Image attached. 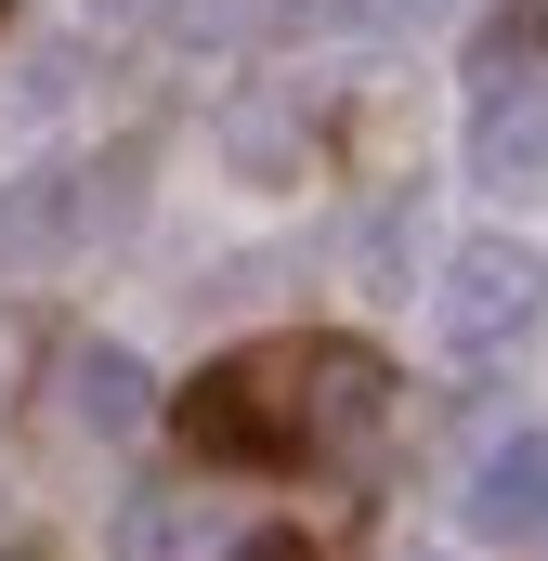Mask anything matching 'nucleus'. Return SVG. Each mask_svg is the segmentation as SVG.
<instances>
[{
	"instance_id": "4",
	"label": "nucleus",
	"mask_w": 548,
	"mask_h": 561,
	"mask_svg": "<svg viewBox=\"0 0 548 561\" xmlns=\"http://www.w3.org/2000/svg\"><path fill=\"white\" fill-rule=\"evenodd\" d=\"M470 183H548V66L483 79V105H470Z\"/></svg>"
},
{
	"instance_id": "10",
	"label": "nucleus",
	"mask_w": 548,
	"mask_h": 561,
	"mask_svg": "<svg viewBox=\"0 0 548 561\" xmlns=\"http://www.w3.org/2000/svg\"><path fill=\"white\" fill-rule=\"evenodd\" d=\"M157 13H183V0H92V26H157Z\"/></svg>"
},
{
	"instance_id": "9",
	"label": "nucleus",
	"mask_w": 548,
	"mask_h": 561,
	"mask_svg": "<svg viewBox=\"0 0 548 561\" xmlns=\"http://www.w3.org/2000/svg\"><path fill=\"white\" fill-rule=\"evenodd\" d=\"M353 26H431V13H457V0H340Z\"/></svg>"
},
{
	"instance_id": "6",
	"label": "nucleus",
	"mask_w": 548,
	"mask_h": 561,
	"mask_svg": "<svg viewBox=\"0 0 548 561\" xmlns=\"http://www.w3.org/2000/svg\"><path fill=\"white\" fill-rule=\"evenodd\" d=\"M79 419H92V431H132V419H144V366L118 353V340L79 353Z\"/></svg>"
},
{
	"instance_id": "8",
	"label": "nucleus",
	"mask_w": 548,
	"mask_h": 561,
	"mask_svg": "<svg viewBox=\"0 0 548 561\" xmlns=\"http://www.w3.org/2000/svg\"><path fill=\"white\" fill-rule=\"evenodd\" d=\"M26 366H39V327H26V313H0V405H13V379H26Z\"/></svg>"
},
{
	"instance_id": "1",
	"label": "nucleus",
	"mask_w": 548,
	"mask_h": 561,
	"mask_svg": "<svg viewBox=\"0 0 548 561\" xmlns=\"http://www.w3.org/2000/svg\"><path fill=\"white\" fill-rule=\"evenodd\" d=\"M170 419H183L196 457H222V470L340 457V444L379 431V353H353V340H249V353H222Z\"/></svg>"
},
{
	"instance_id": "3",
	"label": "nucleus",
	"mask_w": 548,
	"mask_h": 561,
	"mask_svg": "<svg viewBox=\"0 0 548 561\" xmlns=\"http://www.w3.org/2000/svg\"><path fill=\"white\" fill-rule=\"evenodd\" d=\"M118 183H132V157H105V170H26V183H0V287L39 275V262H66L92 222H118Z\"/></svg>"
},
{
	"instance_id": "11",
	"label": "nucleus",
	"mask_w": 548,
	"mask_h": 561,
	"mask_svg": "<svg viewBox=\"0 0 548 561\" xmlns=\"http://www.w3.org/2000/svg\"><path fill=\"white\" fill-rule=\"evenodd\" d=\"M236 561H313V549H300V536H262V549H236Z\"/></svg>"
},
{
	"instance_id": "2",
	"label": "nucleus",
	"mask_w": 548,
	"mask_h": 561,
	"mask_svg": "<svg viewBox=\"0 0 548 561\" xmlns=\"http://www.w3.org/2000/svg\"><path fill=\"white\" fill-rule=\"evenodd\" d=\"M536 287H548V262L523 249V236H470V249L444 262V287H431L444 353H496V340H523V327H536Z\"/></svg>"
},
{
	"instance_id": "7",
	"label": "nucleus",
	"mask_w": 548,
	"mask_h": 561,
	"mask_svg": "<svg viewBox=\"0 0 548 561\" xmlns=\"http://www.w3.org/2000/svg\"><path fill=\"white\" fill-rule=\"evenodd\" d=\"M236 170H287V157H300V105H287V92H262V105H236Z\"/></svg>"
},
{
	"instance_id": "5",
	"label": "nucleus",
	"mask_w": 548,
	"mask_h": 561,
	"mask_svg": "<svg viewBox=\"0 0 548 561\" xmlns=\"http://www.w3.org/2000/svg\"><path fill=\"white\" fill-rule=\"evenodd\" d=\"M457 510H470L483 536H536V523H548V431H510V444L470 470V496H457Z\"/></svg>"
}]
</instances>
